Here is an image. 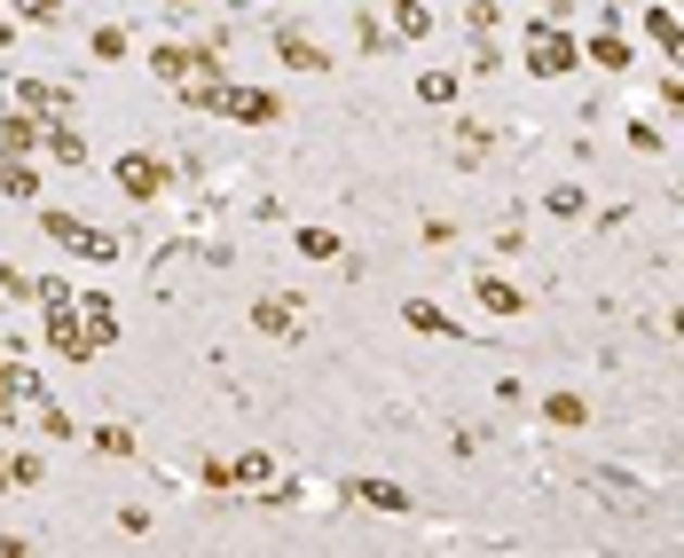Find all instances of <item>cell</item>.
<instances>
[{
    "instance_id": "1",
    "label": "cell",
    "mask_w": 684,
    "mask_h": 558,
    "mask_svg": "<svg viewBox=\"0 0 684 558\" xmlns=\"http://www.w3.org/2000/svg\"><path fill=\"white\" fill-rule=\"evenodd\" d=\"M40 237H48L55 252L87 259V268H111V259H118V237H103V228H87L79 213H40Z\"/></svg>"
},
{
    "instance_id": "2",
    "label": "cell",
    "mask_w": 684,
    "mask_h": 558,
    "mask_svg": "<svg viewBox=\"0 0 684 558\" xmlns=\"http://www.w3.org/2000/svg\"><path fill=\"white\" fill-rule=\"evenodd\" d=\"M40 331H48V346L63 354V363H94V354H103V339L87 331L79 307H40Z\"/></svg>"
},
{
    "instance_id": "3",
    "label": "cell",
    "mask_w": 684,
    "mask_h": 558,
    "mask_svg": "<svg viewBox=\"0 0 684 558\" xmlns=\"http://www.w3.org/2000/svg\"><path fill=\"white\" fill-rule=\"evenodd\" d=\"M111 174H118V189L135 196V205H157V196H166V181H174V174H166V157H150V150H126Z\"/></svg>"
},
{
    "instance_id": "4",
    "label": "cell",
    "mask_w": 684,
    "mask_h": 558,
    "mask_svg": "<svg viewBox=\"0 0 684 558\" xmlns=\"http://www.w3.org/2000/svg\"><path fill=\"white\" fill-rule=\"evenodd\" d=\"M150 72L166 79V87H189V79H205V72H213V48H181V40H157V48H150Z\"/></svg>"
},
{
    "instance_id": "5",
    "label": "cell",
    "mask_w": 684,
    "mask_h": 558,
    "mask_svg": "<svg viewBox=\"0 0 684 558\" xmlns=\"http://www.w3.org/2000/svg\"><path fill=\"white\" fill-rule=\"evenodd\" d=\"M40 142H48L40 111H0V157H31Z\"/></svg>"
},
{
    "instance_id": "6",
    "label": "cell",
    "mask_w": 684,
    "mask_h": 558,
    "mask_svg": "<svg viewBox=\"0 0 684 558\" xmlns=\"http://www.w3.org/2000/svg\"><path fill=\"white\" fill-rule=\"evenodd\" d=\"M16 103L40 111V118H72V87H55V79H16Z\"/></svg>"
},
{
    "instance_id": "7",
    "label": "cell",
    "mask_w": 684,
    "mask_h": 558,
    "mask_svg": "<svg viewBox=\"0 0 684 558\" xmlns=\"http://www.w3.org/2000/svg\"><path fill=\"white\" fill-rule=\"evenodd\" d=\"M40 157H48V166H63V174H79V166H87L79 126H55V118H48V142H40Z\"/></svg>"
},
{
    "instance_id": "8",
    "label": "cell",
    "mask_w": 684,
    "mask_h": 558,
    "mask_svg": "<svg viewBox=\"0 0 684 558\" xmlns=\"http://www.w3.org/2000/svg\"><path fill=\"white\" fill-rule=\"evenodd\" d=\"M252 331L259 339H300V307H291V300H259L252 307Z\"/></svg>"
},
{
    "instance_id": "9",
    "label": "cell",
    "mask_w": 684,
    "mask_h": 558,
    "mask_svg": "<svg viewBox=\"0 0 684 558\" xmlns=\"http://www.w3.org/2000/svg\"><path fill=\"white\" fill-rule=\"evenodd\" d=\"M79 315H87V331L103 339V346L118 339V307H111V291H79Z\"/></svg>"
},
{
    "instance_id": "10",
    "label": "cell",
    "mask_w": 684,
    "mask_h": 558,
    "mask_svg": "<svg viewBox=\"0 0 684 558\" xmlns=\"http://www.w3.org/2000/svg\"><path fill=\"white\" fill-rule=\"evenodd\" d=\"M567 63H574V48H567L559 31H550V24H535V72H543V79H559Z\"/></svg>"
},
{
    "instance_id": "11",
    "label": "cell",
    "mask_w": 684,
    "mask_h": 558,
    "mask_svg": "<svg viewBox=\"0 0 684 558\" xmlns=\"http://www.w3.org/2000/svg\"><path fill=\"white\" fill-rule=\"evenodd\" d=\"M402 322H409V331H426V339H456V322H448L433 300H409V307H402Z\"/></svg>"
},
{
    "instance_id": "12",
    "label": "cell",
    "mask_w": 684,
    "mask_h": 558,
    "mask_svg": "<svg viewBox=\"0 0 684 558\" xmlns=\"http://www.w3.org/2000/svg\"><path fill=\"white\" fill-rule=\"evenodd\" d=\"M31 424H40V433H48V441H79V424H72V417H63V409L48 402V393H31Z\"/></svg>"
},
{
    "instance_id": "13",
    "label": "cell",
    "mask_w": 684,
    "mask_h": 558,
    "mask_svg": "<svg viewBox=\"0 0 684 558\" xmlns=\"http://www.w3.org/2000/svg\"><path fill=\"white\" fill-rule=\"evenodd\" d=\"M354 504H370V511H409V496L394 480H354Z\"/></svg>"
},
{
    "instance_id": "14",
    "label": "cell",
    "mask_w": 684,
    "mask_h": 558,
    "mask_svg": "<svg viewBox=\"0 0 684 558\" xmlns=\"http://www.w3.org/2000/svg\"><path fill=\"white\" fill-rule=\"evenodd\" d=\"M0 189H9L16 205H31V196H40V174H31L24 157H0Z\"/></svg>"
},
{
    "instance_id": "15",
    "label": "cell",
    "mask_w": 684,
    "mask_h": 558,
    "mask_svg": "<svg viewBox=\"0 0 684 558\" xmlns=\"http://www.w3.org/2000/svg\"><path fill=\"white\" fill-rule=\"evenodd\" d=\"M87 448H94V456H135V424H94Z\"/></svg>"
},
{
    "instance_id": "16",
    "label": "cell",
    "mask_w": 684,
    "mask_h": 558,
    "mask_svg": "<svg viewBox=\"0 0 684 558\" xmlns=\"http://www.w3.org/2000/svg\"><path fill=\"white\" fill-rule=\"evenodd\" d=\"M283 63H300V72H331V55H322L315 40H300V31H283Z\"/></svg>"
},
{
    "instance_id": "17",
    "label": "cell",
    "mask_w": 684,
    "mask_h": 558,
    "mask_svg": "<svg viewBox=\"0 0 684 558\" xmlns=\"http://www.w3.org/2000/svg\"><path fill=\"white\" fill-rule=\"evenodd\" d=\"M480 307H487V315H519V291L496 283V276H480Z\"/></svg>"
},
{
    "instance_id": "18",
    "label": "cell",
    "mask_w": 684,
    "mask_h": 558,
    "mask_svg": "<svg viewBox=\"0 0 684 558\" xmlns=\"http://www.w3.org/2000/svg\"><path fill=\"white\" fill-rule=\"evenodd\" d=\"M9 480H16V487H40V480H48V456H40V448L9 456Z\"/></svg>"
},
{
    "instance_id": "19",
    "label": "cell",
    "mask_w": 684,
    "mask_h": 558,
    "mask_svg": "<svg viewBox=\"0 0 684 558\" xmlns=\"http://www.w3.org/2000/svg\"><path fill=\"white\" fill-rule=\"evenodd\" d=\"M87 48H94V63H118V55H126V24H94Z\"/></svg>"
},
{
    "instance_id": "20",
    "label": "cell",
    "mask_w": 684,
    "mask_h": 558,
    "mask_svg": "<svg viewBox=\"0 0 684 558\" xmlns=\"http://www.w3.org/2000/svg\"><path fill=\"white\" fill-rule=\"evenodd\" d=\"M300 259H339V237L331 228H300Z\"/></svg>"
},
{
    "instance_id": "21",
    "label": "cell",
    "mask_w": 684,
    "mask_h": 558,
    "mask_svg": "<svg viewBox=\"0 0 684 558\" xmlns=\"http://www.w3.org/2000/svg\"><path fill=\"white\" fill-rule=\"evenodd\" d=\"M0 291H9V300H40V276H24V268L0 259Z\"/></svg>"
},
{
    "instance_id": "22",
    "label": "cell",
    "mask_w": 684,
    "mask_h": 558,
    "mask_svg": "<svg viewBox=\"0 0 684 558\" xmlns=\"http://www.w3.org/2000/svg\"><path fill=\"white\" fill-rule=\"evenodd\" d=\"M24 24H63V0H9Z\"/></svg>"
},
{
    "instance_id": "23",
    "label": "cell",
    "mask_w": 684,
    "mask_h": 558,
    "mask_svg": "<svg viewBox=\"0 0 684 558\" xmlns=\"http://www.w3.org/2000/svg\"><path fill=\"white\" fill-rule=\"evenodd\" d=\"M40 307H79V291L63 283V276H40Z\"/></svg>"
},
{
    "instance_id": "24",
    "label": "cell",
    "mask_w": 684,
    "mask_h": 558,
    "mask_svg": "<svg viewBox=\"0 0 684 558\" xmlns=\"http://www.w3.org/2000/svg\"><path fill=\"white\" fill-rule=\"evenodd\" d=\"M543 409H550V424H582V402H574V393H550Z\"/></svg>"
},
{
    "instance_id": "25",
    "label": "cell",
    "mask_w": 684,
    "mask_h": 558,
    "mask_svg": "<svg viewBox=\"0 0 684 558\" xmlns=\"http://www.w3.org/2000/svg\"><path fill=\"white\" fill-rule=\"evenodd\" d=\"M417 94H426V103H448L456 79H448V72H426V79H417Z\"/></svg>"
},
{
    "instance_id": "26",
    "label": "cell",
    "mask_w": 684,
    "mask_h": 558,
    "mask_svg": "<svg viewBox=\"0 0 684 558\" xmlns=\"http://www.w3.org/2000/svg\"><path fill=\"white\" fill-rule=\"evenodd\" d=\"M543 205H550V213H582V189H574V181H559V189L543 196Z\"/></svg>"
},
{
    "instance_id": "27",
    "label": "cell",
    "mask_w": 684,
    "mask_h": 558,
    "mask_svg": "<svg viewBox=\"0 0 684 558\" xmlns=\"http://www.w3.org/2000/svg\"><path fill=\"white\" fill-rule=\"evenodd\" d=\"M9 48H16V24H0V55H9Z\"/></svg>"
},
{
    "instance_id": "28",
    "label": "cell",
    "mask_w": 684,
    "mask_h": 558,
    "mask_svg": "<svg viewBox=\"0 0 684 558\" xmlns=\"http://www.w3.org/2000/svg\"><path fill=\"white\" fill-rule=\"evenodd\" d=\"M0 487H16V480H9V456H0Z\"/></svg>"
},
{
    "instance_id": "29",
    "label": "cell",
    "mask_w": 684,
    "mask_h": 558,
    "mask_svg": "<svg viewBox=\"0 0 684 558\" xmlns=\"http://www.w3.org/2000/svg\"><path fill=\"white\" fill-rule=\"evenodd\" d=\"M0 9H9V0H0Z\"/></svg>"
}]
</instances>
